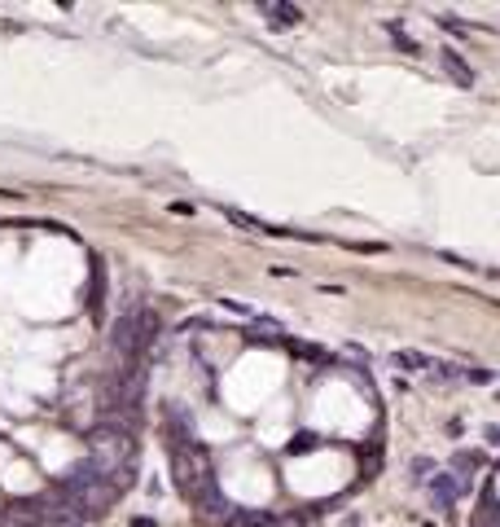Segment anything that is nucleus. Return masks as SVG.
<instances>
[{
	"label": "nucleus",
	"mask_w": 500,
	"mask_h": 527,
	"mask_svg": "<svg viewBox=\"0 0 500 527\" xmlns=\"http://www.w3.org/2000/svg\"><path fill=\"white\" fill-rule=\"evenodd\" d=\"M132 462H137V439L128 431H110V426H97L88 435V466L110 479L114 488L132 479Z\"/></svg>",
	"instance_id": "f257e3e1"
},
{
	"label": "nucleus",
	"mask_w": 500,
	"mask_h": 527,
	"mask_svg": "<svg viewBox=\"0 0 500 527\" xmlns=\"http://www.w3.org/2000/svg\"><path fill=\"white\" fill-rule=\"evenodd\" d=\"M154 334H158V316H154L150 308H128V313L114 321L110 343H114V352L123 356V365H137V356L154 343Z\"/></svg>",
	"instance_id": "f03ea898"
},
{
	"label": "nucleus",
	"mask_w": 500,
	"mask_h": 527,
	"mask_svg": "<svg viewBox=\"0 0 500 527\" xmlns=\"http://www.w3.org/2000/svg\"><path fill=\"white\" fill-rule=\"evenodd\" d=\"M171 479H176V488H180L185 497H194V501H198L202 492H211V457L202 453L194 439H180V444L171 448Z\"/></svg>",
	"instance_id": "7ed1b4c3"
},
{
	"label": "nucleus",
	"mask_w": 500,
	"mask_h": 527,
	"mask_svg": "<svg viewBox=\"0 0 500 527\" xmlns=\"http://www.w3.org/2000/svg\"><path fill=\"white\" fill-rule=\"evenodd\" d=\"M426 492H430V501L439 510H448V506H456V497H461V479H456V471H435L430 483H426Z\"/></svg>",
	"instance_id": "20e7f679"
},
{
	"label": "nucleus",
	"mask_w": 500,
	"mask_h": 527,
	"mask_svg": "<svg viewBox=\"0 0 500 527\" xmlns=\"http://www.w3.org/2000/svg\"><path fill=\"white\" fill-rule=\"evenodd\" d=\"M439 57H444V66L452 71V79H456V84H474V71H470V62H465V57H461L456 49H444Z\"/></svg>",
	"instance_id": "39448f33"
},
{
	"label": "nucleus",
	"mask_w": 500,
	"mask_h": 527,
	"mask_svg": "<svg viewBox=\"0 0 500 527\" xmlns=\"http://www.w3.org/2000/svg\"><path fill=\"white\" fill-rule=\"evenodd\" d=\"M435 356H426V352H396V365L400 369H417V373H426Z\"/></svg>",
	"instance_id": "423d86ee"
},
{
	"label": "nucleus",
	"mask_w": 500,
	"mask_h": 527,
	"mask_svg": "<svg viewBox=\"0 0 500 527\" xmlns=\"http://www.w3.org/2000/svg\"><path fill=\"white\" fill-rule=\"evenodd\" d=\"M268 13H272L277 22H303V13L299 9H290V4H277V9H268Z\"/></svg>",
	"instance_id": "0eeeda50"
},
{
	"label": "nucleus",
	"mask_w": 500,
	"mask_h": 527,
	"mask_svg": "<svg viewBox=\"0 0 500 527\" xmlns=\"http://www.w3.org/2000/svg\"><path fill=\"white\" fill-rule=\"evenodd\" d=\"M132 527H158L154 519H132Z\"/></svg>",
	"instance_id": "6e6552de"
},
{
	"label": "nucleus",
	"mask_w": 500,
	"mask_h": 527,
	"mask_svg": "<svg viewBox=\"0 0 500 527\" xmlns=\"http://www.w3.org/2000/svg\"><path fill=\"white\" fill-rule=\"evenodd\" d=\"M4 527H27V523H4Z\"/></svg>",
	"instance_id": "1a4fd4ad"
}]
</instances>
